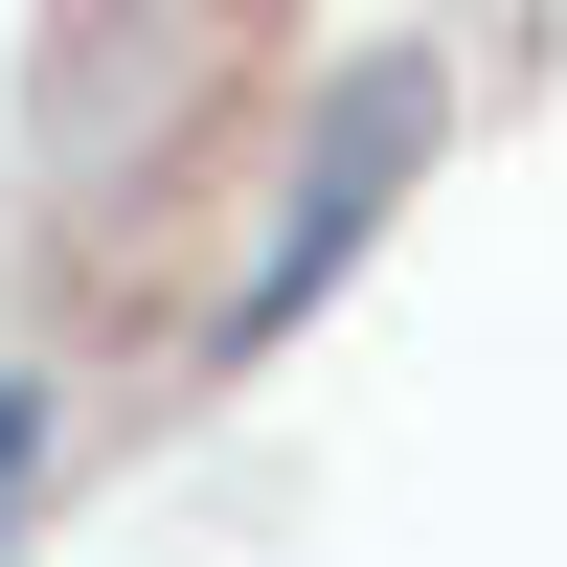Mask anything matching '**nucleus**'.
I'll list each match as a JSON object with an SVG mask.
<instances>
[{
	"label": "nucleus",
	"instance_id": "f257e3e1",
	"mask_svg": "<svg viewBox=\"0 0 567 567\" xmlns=\"http://www.w3.org/2000/svg\"><path fill=\"white\" fill-rule=\"evenodd\" d=\"M432 114H454V69H432V45H386V69H341V91H318L296 182H272L250 272H227V318H205V363H272V341H296V318L363 272V250H386V205L432 182Z\"/></svg>",
	"mask_w": 567,
	"mask_h": 567
},
{
	"label": "nucleus",
	"instance_id": "f03ea898",
	"mask_svg": "<svg viewBox=\"0 0 567 567\" xmlns=\"http://www.w3.org/2000/svg\"><path fill=\"white\" fill-rule=\"evenodd\" d=\"M23 454H45V386H0V545H23Z\"/></svg>",
	"mask_w": 567,
	"mask_h": 567
}]
</instances>
